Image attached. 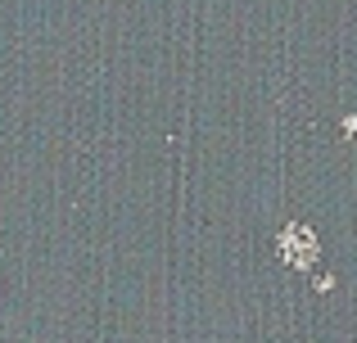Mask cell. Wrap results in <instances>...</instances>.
<instances>
[{"mask_svg": "<svg viewBox=\"0 0 357 343\" xmlns=\"http://www.w3.org/2000/svg\"><path fill=\"white\" fill-rule=\"evenodd\" d=\"M276 248H280V257H285L289 266H312L317 262V235L303 226V221H289L285 230H280V239H276Z\"/></svg>", "mask_w": 357, "mask_h": 343, "instance_id": "1", "label": "cell"}]
</instances>
